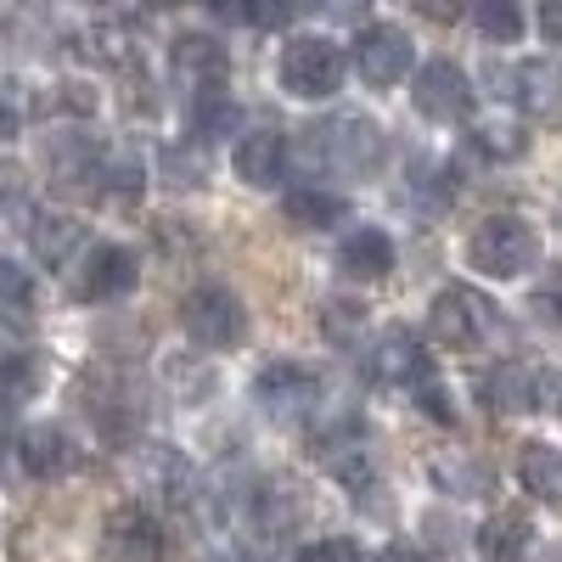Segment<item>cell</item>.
<instances>
[{
    "label": "cell",
    "instance_id": "cell-1",
    "mask_svg": "<svg viewBox=\"0 0 562 562\" xmlns=\"http://www.w3.org/2000/svg\"><path fill=\"white\" fill-rule=\"evenodd\" d=\"M383 153H389V140H383L378 119H366V113H333V119L304 130V158L326 175H344V180L378 175Z\"/></svg>",
    "mask_w": 562,
    "mask_h": 562
},
{
    "label": "cell",
    "instance_id": "cell-2",
    "mask_svg": "<svg viewBox=\"0 0 562 562\" xmlns=\"http://www.w3.org/2000/svg\"><path fill=\"white\" fill-rule=\"evenodd\" d=\"M467 265H473L479 276H495V281L524 276V270L540 265V231L524 225L518 214H495L467 237Z\"/></svg>",
    "mask_w": 562,
    "mask_h": 562
},
{
    "label": "cell",
    "instance_id": "cell-3",
    "mask_svg": "<svg viewBox=\"0 0 562 562\" xmlns=\"http://www.w3.org/2000/svg\"><path fill=\"white\" fill-rule=\"evenodd\" d=\"M180 321H186V333H192V344L198 349H237L243 338H248V310H243V299L231 293V288H192V299L180 304Z\"/></svg>",
    "mask_w": 562,
    "mask_h": 562
},
{
    "label": "cell",
    "instance_id": "cell-4",
    "mask_svg": "<svg viewBox=\"0 0 562 562\" xmlns=\"http://www.w3.org/2000/svg\"><path fill=\"white\" fill-rule=\"evenodd\" d=\"M281 90H293V97H333V90L344 85V52L333 40H321V34H299L281 45Z\"/></svg>",
    "mask_w": 562,
    "mask_h": 562
},
{
    "label": "cell",
    "instance_id": "cell-5",
    "mask_svg": "<svg viewBox=\"0 0 562 562\" xmlns=\"http://www.w3.org/2000/svg\"><path fill=\"white\" fill-rule=\"evenodd\" d=\"M428 326H434V338L445 344V349H456V355H467V349H479L490 333H495V304L479 293V288H445L439 299H434V310H428Z\"/></svg>",
    "mask_w": 562,
    "mask_h": 562
},
{
    "label": "cell",
    "instance_id": "cell-6",
    "mask_svg": "<svg viewBox=\"0 0 562 562\" xmlns=\"http://www.w3.org/2000/svg\"><path fill=\"white\" fill-rule=\"evenodd\" d=\"M254 400L265 405L270 422H299V416L315 411L321 378H315L310 366H299V360H270L259 378H254Z\"/></svg>",
    "mask_w": 562,
    "mask_h": 562
},
{
    "label": "cell",
    "instance_id": "cell-7",
    "mask_svg": "<svg viewBox=\"0 0 562 562\" xmlns=\"http://www.w3.org/2000/svg\"><path fill=\"white\" fill-rule=\"evenodd\" d=\"M411 102L422 119H434V124H461L467 113H473V79H467L456 63H428L416 74V90H411Z\"/></svg>",
    "mask_w": 562,
    "mask_h": 562
},
{
    "label": "cell",
    "instance_id": "cell-8",
    "mask_svg": "<svg viewBox=\"0 0 562 562\" xmlns=\"http://www.w3.org/2000/svg\"><path fill=\"white\" fill-rule=\"evenodd\" d=\"M411 57H416V45H411V34L394 29V23H371V29H360V40H355V68H360L366 85H400V79L411 74Z\"/></svg>",
    "mask_w": 562,
    "mask_h": 562
},
{
    "label": "cell",
    "instance_id": "cell-9",
    "mask_svg": "<svg viewBox=\"0 0 562 562\" xmlns=\"http://www.w3.org/2000/svg\"><path fill=\"white\" fill-rule=\"evenodd\" d=\"M102 562H164V529L147 506H119L102 524Z\"/></svg>",
    "mask_w": 562,
    "mask_h": 562
},
{
    "label": "cell",
    "instance_id": "cell-10",
    "mask_svg": "<svg viewBox=\"0 0 562 562\" xmlns=\"http://www.w3.org/2000/svg\"><path fill=\"white\" fill-rule=\"evenodd\" d=\"M135 281H140L135 254L119 248V243H102V248H90L85 265L74 270V299H79V304H108V299L130 293Z\"/></svg>",
    "mask_w": 562,
    "mask_h": 562
},
{
    "label": "cell",
    "instance_id": "cell-11",
    "mask_svg": "<svg viewBox=\"0 0 562 562\" xmlns=\"http://www.w3.org/2000/svg\"><path fill=\"white\" fill-rule=\"evenodd\" d=\"M231 169H237V180L254 186V192H270V186H281V175H288V140L276 130H248L237 140V153H231Z\"/></svg>",
    "mask_w": 562,
    "mask_h": 562
},
{
    "label": "cell",
    "instance_id": "cell-12",
    "mask_svg": "<svg viewBox=\"0 0 562 562\" xmlns=\"http://www.w3.org/2000/svg\"><path fill=\"white\" fill-rule=\"evenodd\" d=\"M45 164H52V180L63 186V192H85V186L102 180L108 153L90 135H57L52 147H45Z\"/></svg>",
    "mask_w": 562,
    "mask_h": 562
},
{
    "label": "cell",
    "instance_id": "cell-13",
    "mask_svg": "<svg viewBox=\"0 0 562 562\" xmlns=\"http://www.w3.org/2000/svg\"><path fill=\"white\" fill-rule=\"evenodd\" d=\"M371 378L378 383H422L428 378V349H422V338L405 333V326H389L371 344Z\"/></svg>",
    "mask_w": 562,
    "mask_h": 562
},
{
    "label": "cell",
    "instance_id": "cell-14",
    "mask_svg": "<svg viewBox=\"0 0 562 562\" xmlns=\"http://www.w3.org/2000/svg\"><path fill=\"white\" fill-rule=\"evenodd\" d=\"M512 102L535 119H551L562 113V63L557 57H529L512 68Z\"/></svg>",
    "mask_w": 562,
    "mask_h": 562
},
{
    "label": "cell",
    "instance_id": "cell-15",
    "mask_svg": "<svg viewBox=\"0 0 562 562\" xmlns=\"http://www.w3.org/2000/svg\"><path fill=\"white\" fill-rule=\"evenodd\" d=\"M484 400H490V411H501V416L540 411V378H535L529 366H518V360H501V366L484 371Z\"/></svg>",
    "mask_w": 562,
    "mask_h": 562
},
{
    "label": "cell",
    "instance_id": "cell-16",
    "mask_svg": "<svg viewBox=\"0 0 562 562\" xmlns=\"http://www.w3.org/2000/svg\"><path fill=\"white\" fill-rule=\"evenodd\" d=\"M18 461L29 479H63L74 467V439L57 428V422H40V428H29L18 439Z\"/></svg>",
    "mask_w": 562,
    "mask_h": 562
},
{
    "label": "cell",
    "instance_id": "cell-17",
    "mask_svg": "<svg viewBox=\"0 0 562 562\" xmlns=\"http://www.w3.org/2000/svg\"><path fill=\"white\" fill-rule=\"evenodd\" d=\"M169 63H175V79L198 85V90H220V79H225V45L209 40V34H180L169 45Z\"/></svg>",
    "mask_w": 562,
    "mask_h": 562
},
{
    "label": "cell",
    "instance_id": "cell-18",
    "mask_svg": "<svg viewBox=\"0 0 562 562\" xmlns=\"http://www.w3.org/2000/svg\"><path fill=\"white\" fill-rule=\"evenodd\" d=\"M338 270L355 276V281H378V276L394 270V243L378 225H355L344 237V248H338Z\"/></svg>",
    "mask_w": 562,
    "mask_h": 562
},
{
    "label": "cell",
    "instance_id": "cell-19",
    "mask_svg": "<svg viewBox=\"0 0 562 562\" xmlns=\"http://www.w3.org/2000/svg\"><path fill=\"white\" fill-rule=\"evenodd\" d=\"M79 243H85V225L68 220V214H34V220H29V248H34L40 265L63 270V265L74 259Z\"/></svg>",
    "mask_w": 562,
    "mask_h": 562
},
{
    "label": "cell",
    "instance_id": "cell-20",
    "mask_svg": "<svg viewBox=\"0 0 562 562\" xmlns=\"http://www.w3.org/2000/svg\"><path fill=\"white\" fill-rule=\"evenodd\" d=\"M518 479L529 495H540L546 506H562V450L546 439H529L518 450Z\"/></svg>",
    "mask_w": 562,
    "mask_h": 562
},
{
    "label": "cell",
    "instance_id": "cell-21",
    "mask_svg": "<svg viewBox=\"0 0 562 562\" xmlns=\"http://www.w3.org/2000/svg\"><path fill=\"white\" fill-rule=\"evenodd\" d=\"M535 540V524L524 518V512H495V518L479 529V557L484 562H524Z\"/></svg>",
    "mask_w": 562,
    "mask_h": 562
},
{
    "label": "cell",
    "instance_id": "cell-22",
    "mask_svg": "<svg viewBox=\"0 0 562 562\" xmlns=\"http://www.w3.org/2000/svg\"><path fill=\"white\" fill-rule=\"evenodd\" d=\"M281 214H288L293 225H304V231H326V225L344 220V198L338 192H321V186H299V192H288Z\"/></svg>",
    "mask_w": 562,
    "mask_h": 562
},
{
    "label": "cell",
    "instance_id": "cell-23",
    "mask_svg": "<svg viewBox=\"0 0 562 562\" xmlns=\"http://www.w3.org/2000/svg\"><path fill=\"white\" fill-rule=\"evenodd\" d=\"M428 473H434V484H439L445 495H479V490L495 484L490 461H479V456H439Z\"/></svg>",
    "mask_w": 562,
    "mask_h": 562
},
{
    "label": "cell",
    "instance_id": "cell-24",
    "mask_svg": "<svg viewBox=\"0 0 562 562\" xmlns=\"http://www.w3.org/2000/svg\"><path fill=\"white\" fill-rule=\"evenodd\" d=\"M140 484L164 490L169 501H186V490H192V467H186V456H180L175 445L147 450V461H140Z\"/></svg>",
    "mask_w": 562,
    "mask_h": 562
},
{
    "label": "cell",
    "instance_id": "cell-25",
    "mask_svg": "<svg viewBox=\"0 0 562 562\" xmlns=\"http://www.w3.org/2000/svg\"><path fill=\"white\" fill-rule=\"evenodd\" d=\"M40 383H45L40 355H0V405H18V400L40 394Z\"/></svg>",
    "mask_w": 562,
    "mask_h": 562
},
{
    "label": "cell",
    "instance_id": "cell-26",
    "mask_svg": "<svg viewBox=\"0 0 562 562\" xmlns=\"http://www.w3.org/2000/svg\"><path fill=\"white\" fill-rule=\"evenodd\" d=\"M473 147L490 153V158H518V153L529 147V135L512 124V119H484V124L473 130Z\"/></svg>",
    "mask_w": 562,
    "mask_h": 562
},
{
    "label": "cell",
    "instance_id": "cell-27",
    "mask_svg": "<svg viewBox=\"0 0 562 562\" xmlns=\"http://www.w3.org/2000/svg\"><path fill=\"white\" fill-rule=\"evenodd\" d=\"M473 18H479V29H484L490 40H501V45H512V40L524 34V12L512 7V0H479Z\"/></svg>",
    "mask_w": 562,
    "mask_h": 562
},
{
    "label": "cell",
    "instance_id": "cell-28",
    "mask_svg": "<svg viewBox=\"0 0 562 562\" xmlns=\"http://www.w3.org/2000/svg\"><path fill=\"white\" fill-rule=\"evenodd\" d=\"M225 130H237V108H231L220 90H209V102L192 108V135H198V140H214V135H225Z\"/></svg>",
    "mask_w": 562,
    "mask_h": 562
},
{
    "label": "cell",
    "instance_id": "cell-29",
    "mask_svg": "<svg viewBox=\"0 0 562 562\" xmlns=\"http://www.w3.org/2000/svg\"><path fill=\"white\" fill-rule=\"evenodd\" d=\"M529 315H540L546 326H562V265H551V270L535 281V293H529Z\"/></svg>",
    "mask_w": 562,
    "mask_h": 562
},
{
    "label": "cell",
    "instance_id": "cell-30",
    "mask_svg": "<svg viewBox=\"0 0 562 562\" xmlns=\"http://www.w3.org/2000/svg\"><path fill=\"white\" fill-rule=\"evenodd\" d=\"M326 467H333V479H338L344 490H360V495L371 490V479H378V473H371V456L355 450V445H349L344 456H326Z\"/></svg>",
    "mask_w": 562,
    "mask_h": 562
},
{
    "label": "cell",
    "instance_id": "cell-31",
    "mask_svg": "<svg viewBox=\"0 0 562 562\" xmlns=\"http://www.w3.org/2000/svg\"><path fill=\"white\" fill-rule=\"evenodd\" d=\"M34 304V281L12 259H0V310H29Z\"/></svg>",
    "mask_w": 562,
    "mask_h": 562
},
{
    "label": "cell",
    "instance_id": "cell-32",
    "mask_svg": "<svg viewBox=\"0 0 562 562\" xmlns=\"http://www.w3.org/2000/svg\"><path fill=\"white\" fill-rule=\"evenodd\" d=\"M29 119V97H23V85L12 79H0V140H12Z\"/></svg>",
    "mask_w": 562,
    "mask_h": 562
},
{
    "label": "cell",
    "instance_id": "cell-33",
    "mask_svg": "<svg viewBox=\"0 0 562 562\" xmlns=\"http://www.w3.org/2000/svg\"><path fill=\"white\" fill-rule=\"evenodd\" d=\"M90 40H97V57L102 63H135V45L119 23H102V29H90Z\"/></svg>",
    "mask_w": 562,
    "mask_h": 562
},
{
    "label": "cell",
    "instance_id": "cell-34",
    "mask_svg": "<svg viewBox=\"0 0 562 562\" xmlns=\"http://www.w3.org/2000/svg\"><path fill=\"white\" fill-rule=\"evenodd\" d=\"M102 180H108V198H140V164L135 158H119V164H108L102 169Z\"/></svg>",
    "mask_w": 562,
    "mask_h": 562
},
{
    "label": "cell",
    "instance_id": "cell-35",
    "mask_svg": "<svg viewBox=\"0 0 562 562\" xmlns=\"http://www.w3.org/2000/svg\"><path fill=\"white\" fill-rule=\"evenodd\" d=\"M220 18H231V23H254V29H276V23H288V7H276V0H259V7H220Z\"/></svg>",
    "mask_w": 562,
    "mask_h": 562
},
{
    "label": "cell",
    "instance_id": "cell-36",
    "mask_svg": "<svg viewBox=\"0 0 562 562\" xmlns=\"http://www.w3.org/2000/svg\"><path fill=\"white\" fill-rule=\"evenodd\" d=\"M299 562H366L355 540H310L299 551Z\"/></svg>",
    "mask_w": 562,
    "mask_h": 562
},
{
    "label": "cell",
    "instance_id": "cell-37",
    "mask_svg": "<svg viewBox=\"0 0 562 562\" xmlns=\"http://www.w3.org/2000/svg\"><path fill=\"white\" fill-rule=\"evenodd\" d=\"M416 405H422V416H434V422H456V405H450V389L445 383H422Z\"/></svg>",
    "mask_w": 562,
    "mask_h": 562
},
{
    "label": "cell",
    "instance_id": "cell-38",
    "mask_svg": "<svg viewBox=\"0 0 562 562\" xmlns=\"http://www.w3.org/2000/svg\"><path fill=\"white\" fill-rule=\"evenodd\" d=\"M360 326V304H326V333L333 338H349Z\"/></svg>",
    "mask_w": 562,
    "mask_h": 562
},
{
    "label": "cell",
    "instance_id": "cell-39",
    "mask_svg": "<svg viewBox=\"0 0 562 562\" xmlns=\"http://www.w3.org/2000/svg\"><path fill=\"white\" fill-rule=\"evenodd\" d=\"M12 203H23V175L12 164H0V209H12Z\"/></svg>",
    "mask_w": 562,
    "mask_h": 562
},
{
    "label": "cell",
    "instance_id": "cell-40",
    "mask_svg": "<svg viewBox=\"0 0 562 562\" xmlns=\"http://www.w3.org/2000/svg\"><path fill=\"white\" fill-rule=\"evenodd\" d=\"M540 34L551 45H562V0H546V7H540Z\"/></svg>",
    "mask_w": 562,
    "mask_h": 562
},
{
    "label": "cell",
    "instance_id": "cell-41",
    "mask_svg": "<svg viewBox=\"0 0 562 562\" xmlns=\"http://www.w3.org/2000/svg\"><path fill=\"white\" fill-rule=\"evenodd\" d=\"M378 562H439L434 551H422V546H411V540H400V546H389Z\"/></svg>",
    "mask_w": 562,
    "mask_h": 562
},
{
    "label": "cell",
    "instance_id": "cell-42",
    "mask_svg": "<svg viewBox=\"0 0 562 562\" xmlns=\"http://www.w3.org/2000/svg\"><path fill=\"white\" fill-rule=\"evenodd\" d=\"M540 562H562V546H557V551H546V557H540Z\"/></svg>",
    "mask_w": 562,
    "mask_h": 562
}]
</instances>
